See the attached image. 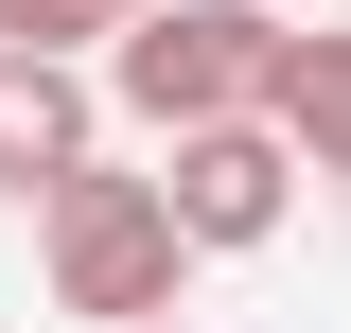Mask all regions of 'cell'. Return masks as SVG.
Masks as SVG:
<instances>
[{"label": "cell", "mask_w": 351, "mask_h": 333, "mask_svg": "<svg viewBox=\"0 0 351 333\" xmlns=\"http://www.w3.org/2000/svg\"><path fill=\"white\" fill-rule=\"evenodd\" d=\"M281 36H299L281 0H123V36L88 71H106V106L141 140H176V123H246L263 71H281Z\"/></svg>", "instance_id": "6da1fadb"}, {"label": "cell", "mask_w": 351, "mask_h": 333, "mask_svg": "<svg viewBox=\"0 0 351 333\" xmlns=\"http://www.w3.org/2000/svg\"><path fill=\"white\" fill-rule=\"evenodd\" d=\"M36 263H53V316H176L193 298V228L158 210V175H106V158H71L36 193Z\"/></svg>", "instance_id": "7a4b0ae2"}, {"label": "cell", "mask_w": 351, "mask_h": 333, "mask_svg": "<svg viewBox=\"0 0 351 333\" xmlns=\"http://www.w3.org/2000/svg\"><path fill=\"white\" fill-rule=\"evenodd\" d=\"M158 210L176 228H193V263H246V246H281V228H299V140L263 123H176L158 140Z\"/></svg>", "instance_id": "3957f363"}, {"label": "cell", "mask_w": 351, "mask_h": 333, "mask_svg": "<svg viewBox=\"0 0 351 333\" xmlns=\"http://www.w3.org/2000/svg\"><path fill=\"white\" fill-rule=\"evenodd\" d=\"M71 158H106V71H88V53H18V36H0V193L36 210Z\"/></svg>", "instance_id": "277c9868"}, {"label": "cell", "mask_w": 351, "mask_h": 333, "mask_svg": "<svg viewBox=\"0 0 351 333\" xmlns=\"http://www.w3.org/2000/svg\"><path fill=\"white\" fill-rule=\"evenodd\" d=\"M263 123L299 140V175H334V193H351V36H281V71H263Z\"/></svg>", "instance_id": "5b68a950"}, {"label": "cell", "mask_w": 351, "mask_h": 333, "mask_svg": "<svg viewBox=\"0 0 351 333\" xmlns=\"http://www.w3.org/2000/svg\"><path fill=\"white\" fill-rule=\"evenodd\" d=\"M0 36H18V53H106L123 0H0Z\"/></svg>", "instance_id": "8992f818"}, {"label": "cell", "mask_w": 351, "mask_h": 333, "mask_svg": "<svg viewBox=\"0 0 351 333\" xmlns=\"http://www.w3.org/2000/svg\"><path fill=\"white\" fill-rule=\"evenodd\" d=\"M106 333H193V316H106Z\"/></svg>", "instance_id": "52a82bcc"}]
</instances>
